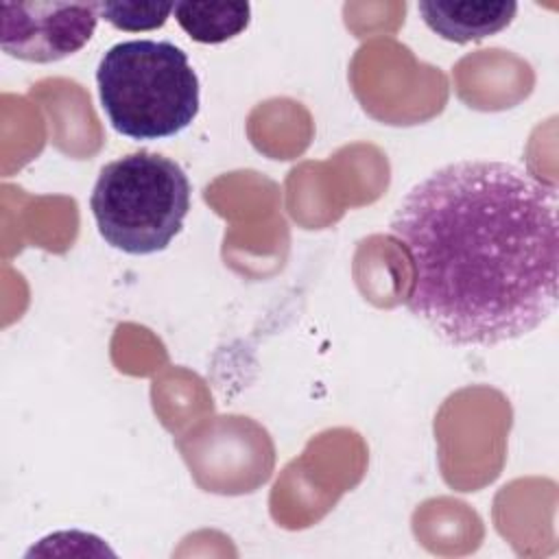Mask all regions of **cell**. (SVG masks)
<instances>
[{"label":"cell","mask_w":559,"mask_h":559,"mask_svg":"<svg viewBox=\"0 0 559 559\" xmlns=\"http://www.w3.org/2000/svg\"><path fill=\"white\" fill-rule=\"evenodd\" d=\"M557 190L515 164L461 159L415 183L391 218L411 264L406 308L443 343L489 347L557 308Z\"/></svg>","instance_id":"1"},{"label":"cell","mask_w":559,"mask_h":559,"mask_svg":"<svg viewBox=\"0 0 559 559\" xmlns=\"http://www.w3.org/2000/svg\"><path fill=\"white\" fill-rule=\"evenodd\" d=\"M100 107L131 140H162L199 114V76L188 55L166 39L114 44L98 61Z\"/></svg>","instance_id":"2"},{"label":"cell","mask_w":559,"mask_h":559,"mask_svg":"<svg viewBox=\"0 0 559 559\" xmlns=\"http://www.w3.org/2000/svg\"><path fill=\"white\" fill-rule=\"evenodd\" d=\"M183 168L159 153L138 151L103 166L90 207L98 234L118 251H164L181 231L190 210Z\"/></svg>","instance_id":"3"},{"label":"cell","mask_w":559,"mask_h":559,"mask_svg":"<svg viewBox=\"0 0 559 559\" xmlns=\"http://www.w3.org/2000/svg\"><path fill=\"white\" fill-rule=\"evenodd\" d=\"M0 46L20 61L52 63L79 52L98 24L96 2L0 4Z\"/></svg>","instance_id":"4"},{"label":"cell","mask_w":559,"mask_h":559,"mask_svg":"<svg viewBox=\"0 0 559 559\" xmlns=\"http://www.w3.org/2000/svg\"><path fill=\"white\" fill-rule=\"evenodd\" d=\"M417 11L426 26L445 41L467 44L507 28L515 13L513 0H424Z\"/></svg>","instance_id":"5"},{"label":"cell","mask_w":559,"mask_h":559,"mask_svg":"<svg viewBox=\"0 0 559 559\" xmlns=\"http://www.w3.org/2000/svg\"><path fill=\"white\" fill-rule=\"evenodd\" d=\"M175 20L199 44H223L240 35L251 20L249 2H175Z\"/></svg>","instance_id":"6"},{"label":"cell","mask_w":559,"mask_h":559,"mask_svg":"<svg viewBox=\"0 0 559 559\" xmlns=\"http://www.w3.org/2000/svg\"><path fill=\"white\" fill-rule=\"evenodd\" d=\"M98 15L109 22L114 28L140 33L153 31L166 24L168 15L175 9V2L157 0H105L96 2Z\"/></svg>","instance_id":"7"}]
</instances>
